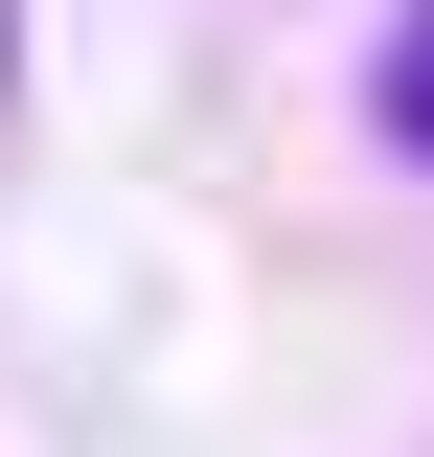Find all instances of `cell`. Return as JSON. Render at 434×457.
Returning a JSON list of instances; mask_svg holds the SVG:
<instances>
[{
  "instance_id": "cell-1",
  "label": "cell",
  "mask_w": 434,
  "mask_h": 457,
  "mask_svg": "<svg viewBox=\"0 0 434 457\" xmlns=\"http://www.w3.org/2000/svg\"><path fill=\"white\" fill-rule=\"evenodd\" d=\"M388 137H412V161H434V0H412V23H388Z\"/></svg>"
}]
</instances>
